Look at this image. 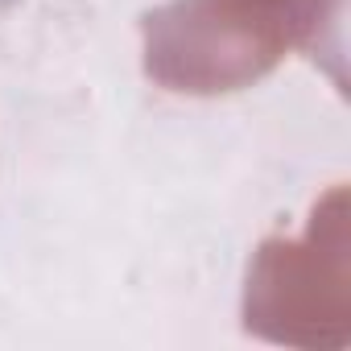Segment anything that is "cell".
Here are the masks:
<instances>
[{
    "mask_svg": "<svg viewBox=\"0 0 351 351\" xmlns=\"http://www.w3.org/2000/svg\"><path fill=\"white\" fill-rule=\"evenodd\" d=\"M145 75L173 95H232L273 75L293 25L248 0H165L141 17Z\"/></svg>",
    "mask_w": 351,
    "mask_h": 351,
    "instance_id": "obj_2",
    "label": "cell"
},
{
    "mask_svg": "<svg viewBox=\"0 0 351 351\" xmlns=\"http://www.w3.org/2000/svg\"><path fill=\"white\" fill-rule=\"evenodd\" d=\"M244 330L302 351L351 343V232L347 186H330L302 236H269L248 261Z\"/></svg>",
    "mask_w": 351,
    "mask_h": 351,
    "instance_id": "obj_1",
    "label": "cell"
}]
</instances>
